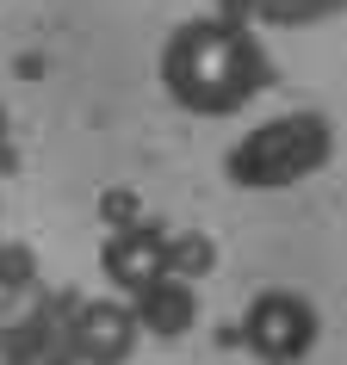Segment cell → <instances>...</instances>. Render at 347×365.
<instances>
[{
  "label": "cell",
  "mask_w": 347,
  "mask_h": 365,
  "mask_svg": "<svg viewBox=\"0 0 347 365\" xmlns=\"http://www.w3.org/2000/svg\"><path fill=\"white\" fill-rule=\"evenodd\" d=\"M106 217H112L118 230H131V223H136V198L131 192H106Z\"/></svg>",
  "instance_id": "cell-7"
},
{
  "label": "cell",
  "mask_w": 347,
  "mask_h": 365,
  "mask_svg": "<svg viewBox=\"0 0 347 365\" xmlns=\"http://www.w3.org/2000/svg\"><path fill=\"white\" fill-rule=\"evenodd\" d=\"M131 316H136V328H149L161 341H180V334L198 322V297H193L186 279H155L149 291L131 297Z\"/></svg>",
  "instance_id": "cell-5"
},
{
  "label": "cell",
  "mask_w": 347,
  "mask_h": 365,
  "mask_svg": "<svg viewBox=\"0 0 347 365\" xmlns=\"http://www.w3.org/2000/svg\"><path fill=\"white\" fill-rule=\"evenodd\" d=\"M143 328H136L131 304H112V297H94V304L75 309V328H69V353L81 365H131Z\"/></svg>",
  "instance_id": "cell-3"
},
{
  "label": "cell",
  "mask_w": 347,
  "mask_h": 365,
  "mask_svg": "<svg viewBox=\"0 0 347 365\" xmlns=\"http://www.w3.org/2000/svg\"><path fill=\"white\" fill-rule=\"evenodd\" d=\"M254 13H273V19H310V13H335V0H248Z\"/></svg>",
  "instance_id": "cell-6"
},
{
  "label": "cell",
  "mask_w": 347,
  "mask_h": 365,
  "mask_svg": "<svg viewBox=\"0 0 347 365\" xmlns=\"http://www.w3.org/2000/svg\"><path fill=\"white\" fill-rule=\"evenodd\" d=\"M168 267H174V248H168L155 230H143V223L112 230V235H106V248H99V272H106L124 297L149 291L155 279H168Z\"/></svg>",
  "instance_id": "cell-4"
},
{
  "label": "cell",
  "mask_w": 347,
  "mask_h": 365,
  "mask_svg": "<svg viewBox=\"0 0 347 365\" xmlns=\"http://www.w3.org/2000/svg\"><path fill=\"white\" fill-rule=\"evenodd\" d=\"M242 341L273 365H291L304 359L310 341H316V309L298 297V291H261L242 316Z\"/></svg>",
  "instance_id": "cell-2"
},
{
  "label": "cell",
  "mask_w": 347,
  "mask_h": 365,
  "mask_svg": "<svg viewBox=\"0 0 347 365\" xmlns=\"http://www.w3.org/2000/svg\"><path fill=\"white\" fill-rule=\"evenodd\" d=\"M261 81H267V56L236 19H186L161 50V87L186 112H236L254 99Z\"/></svg>",
  "instance_id": "cell-1"
}]
</instances>
